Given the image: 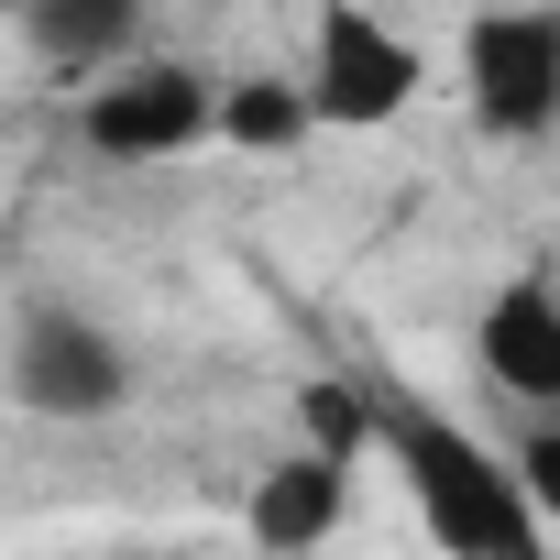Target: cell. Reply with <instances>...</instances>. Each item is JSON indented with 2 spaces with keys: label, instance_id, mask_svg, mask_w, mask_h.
Listing matches in <instances>:
<instances>
[{
  "label": "cell",
  "instance_id": "obj_1",
  "mask_svg": "<svg viewBox=\"0 0 560 560\" xmlns=\"http://www.w3.org/2000/svg\"><path fill=\"white\" fill-rule=\"evenodd\" d=\"M385 451L451 560H549V516H538L527 472L494 462L472 429H451L440 407H385Z\"/></svg>",
  "mask_w": 560,
  "mask_h": 560
},
{
  "label": "cell",
  "instance_id": "obj_2",
  "mask_svg": "<svg viewBox=\"0 0 560 560\" xmlns=\"http://www.w3.org/2000/svg\"><path fill=\"white\" fill-rule=\"evenodd\" d=\"M418 45L385 23V12H363V0H319V34H308V110L319 121H341V132H374V121H396L407 100H418Z\"/></svg>",
  "mask_w": 560,
  "mask_h": 560
},
{
  "label": "cell",
  "instance_id": "obj_3",
  "mask_svg": "<svg viewBox=\"0 0 560 560\" xmlns=\"http://www.w3.org/2000/svg\"><path fill=\"white\" fill-rule=\"evenodd\" d=\"M462 89H472V121L527 143L560 121V12H483L462 34Z\"/></svg>",
  "mask_w": 560,
  "mask_h": 560
},
{
  "label": "cell",
  "instance_id": "obj_4",
  "mask_svg": "<svg viewBox=\"0 0 560 560\" xmlns=\"http://www.w3.org/2000/svg\"><path fill=\"white\" fill-rule=\"evenodd\" d=\"M209 132H220V89L198 67H165V56H132L89 100V143L110 165H165V154H198Z\"/></svg>",
  "mask_w": 560,
  "mask_h": 560
},
{
  "label": "cell",
  "instance_id": "obj_5",
  "mask_svg": "<svg viewBox=\"0 0 560 560\" xmlns=\"http://www.w3.org/2000/svg\"><path fill=\"white\" fill-rule=\"evenodd\" d=\"M121 385H132V363H121V341H110L100 319H78V308H23V330H12V396H23L34 418H110Z\"/></svg>",
  "mask_w": 560,
  "mask_h": 560
},
{
  "label": "cell",
  "instance_id": "obj_6",
  "mask_svg": "<svg viewBox=\"0 0 560 560\" xmlns=\"http://www.w3.org/2000/svg\"><path fill=\"white\" fill-rule=\"evenodd\" d=\"M352 483V462H330V451H287L264 483H253V505H242V527H253V549H275V560H308L330 527H341V494Z\"/></svg>",
  "mask_w": 560,
  "mask_h": 560
},
{
  "label": "cell",
  "instance_id": "obj_7",
  "mask_svg": "<svg viewBox=\"0 0 560 560\" xmlns=\"http://www.w3.org/2000/svg\"><path fill=\"white\" fill-rule=\"evenodd\" d=\"M483 374L527 407H560V298L549 287H494L483 308Z\"/></svg>",
  "mask_w": 560,
  "mask_h": 560
},
{
  "label": "cell",
  "instance_id": "obj_8",
  "mask_svg": "<svg viewBox=\"0 0 560 560\" xmlns=\"http://www.w3.org/2000/svg\"><path fill=\"white\" fill-rule=\"evenodd\" d=\"M308 78H242V89H220V143H242V154H287V143H308Z\"/></svg>",
  "mask_w": 560,
  "mask_h": 560
},
{
  "label": "cell",
  "instance_id": "obj_9",
  "mask_svg": "<svg viewBox=\"0 0 560 560\" xmlns=\"http://www.w3.org/2000/svg\"><path fill=\"white\" fill-rule=\"evenodd\" d=\"M132 12L143 0H23V23L56 67H89V56H121L132 45Z\"/></svg>",
  "mask_w": 560,
  "mask_h": 560
},
{
  "label": "cell",
  "instance_id": "obj_10",
  "mask_svg": "<svg viewBox=\"0 0 560 560\" xmlns=\"http://www.w3.org/2000/svg\"><path fill=\"white\" fill-rule=\"evenodd\" d=\"M298 407H308V451H330V462H352L363 440H385V407L363 385H308Z\"/></svg>",
  "mask_w": 560,
  "mask_h": 560
},
{
  "label": "cell",
  "instance_id": "obj_11",
  "mask_svg": "<svg viewBox=\"0 0 560 560\" xmlns=\"http://www.w3.org/2000/svg\"><path fill=\"white\" fill-rule=\"evenodd\" d=\"M516 472H527V494H538V516L560 527V429H538V440L516 451Z\"/></svg>",
  "mask_w": 560,
  "mask_h": 560
}]
</instances>
